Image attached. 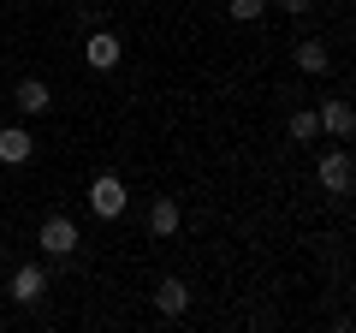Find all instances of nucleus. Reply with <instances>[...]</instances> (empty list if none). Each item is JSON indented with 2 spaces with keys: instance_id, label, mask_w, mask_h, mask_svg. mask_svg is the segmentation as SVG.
I'll list each match as a JSON object with an SVG mask.
<instances>
[{
  "instance_id": "f257e3e1",
  "label": "nucleus",
  "mask_w": 356,
  "mask_h": 333,
  "mask_svg": "<svg viewBox=\"0 0 356 333\" xmlns=\"http://www.w3.org/2000/svg\"><path fill=\"white\" fill-rule=\"evenodd\" d=\"M77 244H83V232H77L72 215H48L36 226V250H42V256H54V262H72V268H77Z\"/></svg>"
},
{
  "instance_id": "f03ea898",
  "label": "nucleus",
  "mask_w": 356,
  "mask_h": 333,
  "mask_svg": "<svg viewBox=\"0 0 356 333\" xmlns=\"http://www.w3.org/2000/svg\"><path fill=\"white\" fill-rule=\"evenodd\" d=\"M315 185H321L327 196H350V191H356V161H350V149H321Z\"/></svg>"
},
{
  "instance_id": "7ed1b4c3",
  "label": "nucleus",
  "mask_w": 356,
  "mask_h": 333,
  "mask_svg": "<svg viewBox=\"0 0 356 333\" xmlns=\"http://www.w3.org/2000/svg\"><path fill=\"white\" fill-rule=\"evenodd\" d=\"M125 208H131V191H125L119 173H95V179H89V215L95 220H119Z\"/></svg>"
},
{
  "instance_id": "20e7f679",
  "label": "nucleus",
  "mask_w": 356,
  "mask_h": 333,
  "mask_svg": "<svg viewBox=\"0 0 356 333\" xmlns=\"http://www.w3.org/2000/svg\"><path fill=\"white\" fill-rule=\"evenodd\" d=\"M6 297H13L18 309H36L42 297H48V268H36V262H18L13 280H6Z\"/></svg>"
},
{
  "instance_id": "39448f33",
  "label": "nucleus",
  "mask_w": 356,
  "mask_h": 333,
  "mask_svg": "<svg viewBox=\"0 0 356 333\" xmlns=\"http://www.w3.org/2000/svg\"><path fill=\"white\" fill-rule=\"evenodd\" d=\"M119 60H125V42H119L113 30H89L83 36V65L89 72H113Z\"/></svg>"
},
{
  "instance_id": "423d86ee",
  "label": "nucleus",
  "mask_w": 356,
  "mask_h": 333,
  "mask_svg": "<svg viewBox=\"0 0 356 333\" xmlns=\"http://www.w3.org/2000/svg\"><path fill=\"white\" fill-rule=\"evenodd\" d=\"M13 107H18L24 119H42V114L54 107V90L42 84V77H18V90H13Z\"/></svg>"
},
{
  "instance_id": "0eeeda50",
  "label": "nucleus",
  "mask_w": 356,
  "mask_h": 333,
  "mask_svg": "<svg viewBox=\"0 0 356 333\" xmlns=\"http://www.w3.org/2000/svg\"><path fill=\"white\" fill-rule=\"evenodd\" d=\"M30 155H36L30 125H0V166H24Z\"/></svg>"
},
{
  "instance_id": "6e6552de",
  "label": "nucleus",
  "mask_w": 356,
  "mask_h": 333,
  "mask_svg": "<svg viewBox=\"0 0 356 333\" xmlns=\"http://www.w3.org/2000/svg\"><path fill=\"white\" fill-rule=\"evenodd\" d=\"M178 226H184L178 196H154L149 203V238H178Z\"/></svg>"
},
{
  "instance_id": "1a4fd4ad",
  "label": "nucleus",
  "mask_w": 356,
  "mask_h": 333,
  "mask_svg": "<svg viewBox=\"0 0 356 333\" xmlns=\"http://www.w3.org/2000/svg\"><path fill=\"white\" fill-rule=\"evenodd\" d=\"M315 114H321V131H327L332 143H350V131H356V107L350 102H321Z\"/></svg>"
},
{
  "instance_id": "9d476101",
  "label": "nucleus",
  "mask_w": 356,
  "mask_h": 333,
  "mask_svg": "<svg viewBox=\"0 0 356 333\" xmlns=\"http://www.w3.org/2000/svg\"><path fill=\"white\" fill-rule=\"evenodd\" d=\"M154 309H161L166 321H178V316H184V309H191V286L178 280V274H166V280L154 286Z\"/></svg>"
},
{
  "instance_id": "9b49d317",
  "label": "nucleus",
  "mask_w": 356,
  "mask_h": 333,
  "mask_svg": "<svg viewBox=\"0 0 356 333\" xmlns=\"http://www.w3.org/2000/svg\"><path fill=\"white\" fill-rule=\"evenodd\" d=\"M291 60H297V72H309V77H327L332 72V54H327V42H321V36H303Z\"/></svg>"
},
{
  "instance_id": "f8f14e48",
  "label": "nucleus",
  "mask_w": 356,
  "mask_h": 333,
  "mask_svg": "<svg viewBox=\"0 0 356 333\" xmlns=\"http://www.w3.org/2000/svg\"><path fill=\"white\" fill-rule=\"evenodd\" d=\"M285 137H291V143H315L321 137V114H315V107H297V114L285 119Z\"/></svg>"
},
{
  "instance_id": "ddd939ff",
  "label": "nucleus",
  "mask_w": 356,
  "mask_h": 333,
  "mask_svg": "<svg viewBox=\"0 0 356 333\" xmlns=\"http://www.w3.org/2000/svg\"><path fill=\"white\" fill-rule=\"evenodd\" d=\"M261 13H267V0H226V18H232V24H255Z\"/></svg>"
},
{
  "instance_id": "4468645a",
  "label": "nucleus",
  "mask_w": 356,
  "mask_h": 333,
  "mask_svg": "<svg viewBox=\"0 0 356 333\" xmlns=\"http://www.w3.org/2000/svg\"><path fill=\"white\" fill-rule=\"evenodd\" d=\"M267 6H280V13H291V18H309L321 0H267Z\"/></svg>"
},
{
  "instance_id": "2eb2a0df",
  "label": "nucleus",
  "mask_w": 356,
  "mask_h": 333,
  "mask_svg": "<svg viewBox=\"0 0 356 333\" xmlns=\"http://www.w3.org/2000/svg\"><path fill=\"white\" fill-rule=\"evenodd\" d=\"M0 268H6V244H0Z\"/></svg>"
}]
</instances>
